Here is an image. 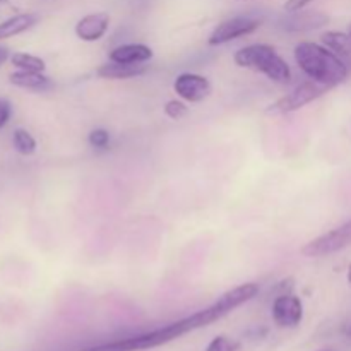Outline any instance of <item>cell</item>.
Listing matches in <instances>:
<instances>
[{
    "label": "cell",
    "instance_id": "1",
    "mask_svg": "<svg viewBox=\"0 0 351 351\" xmlns=\"http://www.w3.org/2000/svg\"><path fill=\"white\" fill-rule=\"evenodd\" d=\"M259 291V287L256 283H245L240 287L233 288V290L226 291L225 295L218 298V302L211 305V307L199 311L195 314L189 315V317L180 319V321L168 324L165 328L154 329V331L146 332V335L132 336V338L119 339V341L105 343V345L89 346V348L82 351H141L156 348V346L167 345V343L173 341V339L182 338V336L189 335V332L195 331V329L206 328L215 322L221 321L225 315L239 308L240 305L247 304L252 300Z\"/></svg>",
    "mask_w": 351,
    "mask_h": 351
},
{
    "label": "cell",
    "instance_id": "2",
    "mask_svg": "<svg viewBox=\"0 0 351 351\" xmlns=\"http://www.w3.org/2000/svg\"><path fill=\"white\" fill-rule=\"evenodd\" d=\"M295 60L308 77L329 88L348 79L350 69L345 62L328 47H321L312 41H302L295 47Z\"/></svg>",
    "mask_w": 351,
    "mask_h": 351
},
{
    "label": "cell",
    "instance_id": "3",
    "mask_svg": "<svg viewBox=\"0 0 351 351\" xmlns=\"http://www.w3.org/2000/svg\"><path fill=\"white\" fill-rule=\"evenodd\" d=\"M235 64L239 67L264 74L271 81L288 82L291 79L290 65L283 60V57L278 55L273 47H267V45H249L245 48H240L235 53Z\"/></svg>",
    "mask_w": 351,
    "mask_h": 351
},
{
    "label": "cell",
    "instance_id": "4",
    "mask_svg": "<svg viewBox=\"0 0 351 351\" xmlns=\"http://www.w3.org/2000/svg\"><path fill=\"white\" fill-rule=\"evenodd\" d=\"M328 89L329 86L321 84V82L314 81V79L305 81L302 82V84H298L293 91L288 93L287 96H283V98H280L278 101H274L273 105H269L267 113H271V115H283V113L300 110L304 108L305 105H308V103L315 101V99H319L321 96H324L326 93H328Z\"/></svg>",
    "mask_w": 351,
    "mask_h": 351
},
{
    "label": "cell",
    "instance_id": "5",
    "mask_svg": "<svg viewBox=\"0 0 351 351\" xmlns=\"http://www.w3.org/2000/svg\"><path fill=\"white\" fill-rule=\"evenodd\" d=\"M351 245V219L343 223L338 228L311 240L305 247H302V254L307 257H324L339 252Z\"/></svg>",
    "mask_w": 351,
    "mask_h": 351
},
{
    "label": "cell",
    "instance_id": "6",
    "mask_svg": "<svg viewBox=\"0 0 351 351\" xmlns=\"http://www.w3.org/2000/svg\"><path fill=\"white\" fill-rule=\"evenodd\" d=\"M261 23L263 21L250 16H237L232 17V19L223 21L221 24L215 27V31L209 36V45H223L240 36H247V34L254 33L261 26Z\"/></svg>",
    "mask_w": 351,
    "mask_h": 351
},
{
    "label": "cell",
    "instance_id": "7",
    "mask_svg": "<svg viewBox=\"0 0 351 351\" xmlns=\"http://www.w3.org/2000/svg\"><path fill=\"white\" fill-rule=\"evenodd\" d=\"M304 317V305L295 295L285 293L274 300L273 319L280 328H297Z\"/></svg>",
    "mask_w": 351,
    "mask_h": 351
},
{
    "label": "cell",
    "instance_id": "8",
    "mask_svg": "<svg viewBox=\"0 0 351 351\" xmlns=\"http://www.w3.org/2000/svg\"><path fill=\"white\" fill-rule=\"evenodd\" d=\"M175 93L182 99L191 103H199L211 95V82L199 74H180L175 79Z\"/></svg>",
    "mask_w": 351,
    "mask_h": 351
},
{
    "label": "cell",
    "instance_id": "9",
    "mask_svg": "<svg viewBox=\"0 0 351 351\" xmlns=\"http://www.w3.org/2000/svg\"><path fill=\"white\" fill-rule=\"evenodd\" d=\"M110 26V16L106 12L88 14L75 24V34L82 41H98L105 36Z\"/></svg>",
    "mask_w": 351,
    "mask_h": 351
},
{
    "label": "cell",
    "instance_id": "10",
    "mask_svg": "<svg viewBox=\"0 0 351 351\" xmlns=\"http://www.w3.org/2000/svg\"><path fill=\"white\" fill-rule=\"evenodd\" d=\"M291 16L283 21V27L287 31H311L315 27L324 26L329 21L326 14L317 12V10H297L290 12Z\"/></svg>",
    "mask_w": 351,
    "mask_h": 351
},
{
    "label": "cell",
    "instance_id": "11",
    "mask_svg": "<svg viewBox=\"0 0 351 351\" xmlns=\"http://www.w3.org/2000/svg\"><path fill=\"white\" fill-rule=\"evenodd\" d=\"M151 57H153V50L141 43L122 45L110 51V60L119 62V64H144Z\"/></svg>",
    "mask_w": 351,
    "mask_h": 351
},
{
    "label": "cell",
    "instance_id": "12",
    "mask_svg": "<svg viewBox=\"0 0 351 351\" xmlns=\"http://www.w3.org/2000/svg\"><path fill=\"white\" fill-rule=\"evenodd\" d=\"M9 81L14 86L23 89H31V91H47L50 89L51 81L50 77L43 74V72H31V71H17L9 75Z\"/></svg>",
    "mask_w": 351,
    "mask_h": 351
},
{
    "label": "cell",
    "instance_id": "13",
    "mask_svg": "<svg viewBox=\"0 0 351 351\" xmlns=\"http://www.w3.org/2000/svg\"><path fill=\"white\" fill-rule=\"evenodd\" d=\"M38 19H40V17H38L36 14L24 12L2 21V23H0V40H7V38L17 36V34L24 33V31L31 29V27L38 23Z\"/></svg>",
    "mask_w": 351,
    "mask_h": 351
},
{
    "label": "cell",
    "instance_id": "14",
    "mask_svg": "<svg viewBox=\"0 0 351 351\" xmlns=\"http://www.w3.org/2000/svg\"><path fill=\"white\" fill-rule=\"evenodd\" d=\"M322 43L335 51L348 69H351V36L341 31H328L322 34Z\"/></svg>",
    "mask_w": 351,
    "mask_h": 351
},
{
    "label": "cell",
    "instance_id": "15",
    "mask_svg": "<svg viewBox=\"0 0 351 351\" xmlns=\"http://www.w3.org/2000/svg\"><path fill=\"white\" fill-rule=\"evenodd\" d=\"M146 72L143 64H119V62H110V64L101 65L96 71V74L103 79H129L136 77Z\"/></svg>",
    "mask_w": 351,
    "mask_h": 351
},
{
    "label": "cell",
    "instance_id": "16",
    "mask_svg": "<svg viewBox=\"0 0 351 351\" xmlns=\"http://www.w3.org/2000/svg\"><path fill=\"white\" fill-rule=\"evenodd\" d=\"M10 62L12 65H16L19 71H31V72H43L47 69V64H45L43 58L34 57V55L29 53H14L10 57Z\"/></svg>",
    "mask_w": 351,
    "mask_h": 351
},
{
    "label": "cell",
    "instance_id": "17",
    "mask_svg": "<svg viewBox=\"0 0 351 351\" xmlns=\"http://www.w3.org/2000/svg\"><path fill=\"white\" fill-rule=\"evenodd\" d=\"M12 143L17 153L24 154V156H29V154H33L36 151V141H34V137L26 129L14 130Z\"/></svg>",
    "mask_w": 351,
    "mask_h": 351
},
{
    "label": "cell",
    "instance_id": "18",
    "mask_svg": "<svg viewBox=\"0 0 351 351\" xmlns=\"http://www.w3.org/2000/svg\"><path fill=\"white\" fill-rule=\"evenodd\" d=\"M206 351H239V343L226 336H218L209 343Z\"/></svg>",
    "mask_w": 351,
    "mask_h": 351
},
{
    "label": "cell",
    "instance_id": "19",
    "mask_svg": "<svg viewBox=\"0 0 351 351\" xmlns=\"http://www.w3.org/2000/svg\"><path fill=\"white\" fill-rule=\"evenodd\" d=\"M110 143V134L106 132L105 129H95L91 134H89V144L93 147H98V149H103V147L108 146Z\"/></svg>",
    "mask_w": 351,
    "mask_h": 351
},
{
    "label": "cell",
    "instance_id": "20",
    "mask_svg": "<svg viewBox=\"0 0 351 351\" xmlns=\"http://www.w3.org/2000/svg\"><path fill=\"white\" fill-rule=\"evenodd\" d=\"M165 113H167L170 119L173 120H178L182 119V117L187 113V106L184 105L182 101H177V99H171V101H168L167 105H165Z\"/></svg>",
    "mask_w": 351,
    "mask_h": 351
},
{
    "label": "cell",
    "instance_id": "21",
    "mask_svg": "<svg viewBox=\"0 0 351 351\" xmlns=\"http://www.w3.org/2000/svg\"><path fill=\"white\" fill-rule=\"evenodd\" d=\"M10 115H12V106L7 99H0V129L9 123Z\"/></svg>",
    "mask_w": 351,
    "mask_h": 351
},
{
    "label": "cell",
    "instance_id": "22",
    "mask_svg": "<svg viewBox=\"0 0 351 351\" xmlns=\"http://www.w3.org/2000/svg\"><path fill=\"white\" fill-rule=\"evenodd\" d=\"M311 2H314V0H287L285 2V10L287 12H297V10L305 9Z\"/></svg>",
    "mask_w": 351,
    "mask_h": 351
},
{
    "label": "cell",
    "instance_id": "23",
    "mask_svg": "<svg viewBox=\"0 0 351 351\" xmlns=\"http://www.w3.org/2000/svg\"><path fill=\"white\" fill-rule=\"evenodd\" d=\"M7 58H9V50L3 47H0V65H2Z\"/></svg>",
    "mask_w": 351,
    "mask_h": 351
},
{
    "label": "cell",
    "instance_id": "24",
    "mask_svg": "<svg viewBox=\"0 0 351 351\" xmlns=\"http://www.w3.org/2000/svg\"><path fill=\"white\" fill-rule=\"evenodd\" d=\"M348 281L351 283V264H350V267H348Z\"/></svg>",
    "mask_w": 351,
    "mask_h": 351
},
{
    "label": "cell",
    "instance_id": "25",
    "mask_svg": "<svg viewBox=\"0 0 351 351\" xmlns=\"http://www.w3.org/2000/svg\"><path fill=\"white\" fill-rule=\"evenodd\" d=\"M346 335H348V338H351V326L348 328V331H346Z\"/></svg>",
    "mask_w": 351,
    "mask_h": 351
},
{
    "label": "cell",
    "instance_id": "26",
    "mask_svg": "<svg viewBox=\"0 0 351 351\" xmlns=\"http://www.w3.org/2000/svg\"><path fill=\"white\" fill-rule=\"evenodd\" d=\"M348 34L351 36V26H350V29H348Z\"/></svg>",
    "mask_w": 351,
    "mask_h": 351
},
{
    "label": "cell",
    "instance_id": "27",
    "mask_svg": "<svg viewBox=\"0 0 351 351\" xmlns=\"http://www.w3.org/2000/svg\"><path fill=\"white\" fill-rule=\"evenodd\" d=\"M3 2V0H0V3H2Z\"/></svg>",
    "mask_w": 351,
    "mask_h": 351
}]
</instances>
